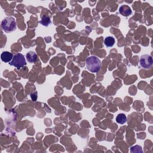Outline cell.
Listing matches in <instances>:
<instances>
[{
	"instance_id": "6da1fadb",
	"label": "cell",
	"mask_w": 153,
	"mask_h": 153,
	"mask_svg": "<svg viewBox=\"0 0 153 153\" xmlns=\"http://www.w3.org/2000/svg\"><path fill=\"white\" fill-rule=\"evenodd\" d=\"M87 69L91 72H97L101 68L102 63L100 59L94 56H91L86 59Z\"/></svg>"
},
{
	"instance_id": "7a4b0ae2",
	"label": "cell",
	"mask_w": 153,
	"mask_h": 153,
	"mask_svg": "<svg viewBox=\"0 0 153 153\" xmlns=\"http://www.w3.org/2000/svg\"><path fill=\"white\" fill-rule=\"evenodd\" d=\"M2 30L7 33L14 31L16 29V23L15 19L13 17H7L4 18L1 25Z\"/></svg>"
},
{
	"instance_id": "3957f363",
	"label": "cell",
	"mask_w": 153,
	"mask_h": 153,
	"mask_svg": "<svg viewBox=\"0 0 153 153\" xmlns=\"http://www.w3.org/2000/svg\"><path fill=\"white\" fill-rule=\"evenodd\" d=\"M9 65L19 69L26 65V61L22 54L17 53L14 56L13 60L9 63Z\"/></svg>"
},
{
	"instance_id": "277c9868",
	"label": "cell",
	"mask_w": 153,
	"mask_h": 153,
	"mask_svg": "<svg viewBox=\"0 0 153 153\" xmlns=\"http://www.w3.org/2000/svg\"><path fill=\"white\" fill-rule=\"evenodd\" d=\"M140 66L144 69H148L151 68L153 64V60L152 57L149 54L142 55L139 60Z\"/></svg>"
},
{
	"instance_id": "5b68a950",
	"label": "cell",
	"mask_w": 153,
	"mask_h": 153,
	"mask_svg": "<svg viewBox=\"0 0 153 153\" xmlns=\"http://www.w3.org/2000/svg\"><path fill=\"white\" fill-rule=\"evenodd\" d=\"M119 12L122 16L125 17L129 16L132 13L130 7L127 5H121L119 8Z\"/></svg>"
},
{
	"instance_id": "8992f818",
	"label": "cell",
	"mask_w": 153,
	"mask_h": 153,
	"mask_svg": "<svg viewBox=\"0 0 153 153\" xmlns=\"http://www.w3.org/2000/svg\"><path fill=\"white\" fill-rule=\"evenodd\" d=\"M13 57V54L9 51H4L1 54V59L2 61L5 63H10V62H11Z\"/></svg>"
},
{
	"instance_id": "52a82bcc",
	"label": "cell",
	"mask_w": 153,
	"mask_h": 153,
	"mask_svg": "<svg viewBox=\"0 0 153 153\" xmlns=\"http://www.w3.org/2000/svg\"><path fill=\"white\" fill-rule=\"evenodd\" d=\"M26 57L28 62H29L30 63H33L35 62L37 60V54L35 52L33 51H30L27 53Z\"/></svg>"
},
{
	"instance_id": "ba28073f",
	"label": "cell",
	"mask_w": 153,
	"mask_h": 153,
	"mask_svg": "<svg viewBox=\"0 0 153 153\" xmlns=\"http://www.w3.org/2000/svg\"><path fill=\"white\" fill-rule=\"evenodd\" d=\"M115 38L112 36H107L104 39V44L107 47H111L115 44Z\"/></svg>"
},
{
	"instance_id": "9c48e42d",
	"label": "cell",
	"mask_w": 153,
	"mask_h": 153,
	"mask_svg": "<svg viewBox=\"0 0 153 153\" xmlns=\"http://www.w3.org/2000/svg\"><path fill=\"white\" fill-rule=\"evenodd\" d=\"M116 121L120 124H124L127 121V117L124 114H119L116 117Z\"/></svg>"
},
{
	"instance_id": "30bf717a",
	"label": "cell",
	"mask_w": 153,
	"mask_h": 153,
	"mask_svg": "<svg viewBox=\"0 0 153 153\" xmlns=\"http://www.w3.org/2000/svg\"><path fill=\"white\" fill-rule=\"evenodd\" d=\"M39 23L41 25H42L45 27H47L50 25L51 22L50 18L49 17L46 16H43L42 17L41 20L39 21Z\"/></svg>"
},
{
	"instance_id": "8fae6325",
	"label": "cell",
	"mask_w": 153,
	"mask_h": 153,
	"mask_svg": "<svg viewBox=\"0 0 153 153\" xmlns=\"http://www.w3.org/2000/svg\"><path fill=\"white\" fill-rule=\"evenodd\" d=\"M130 151L131 152H143L142 147L139 145H135L134 146H132L130 149Z\"/></svg>"
}]
</instances>
